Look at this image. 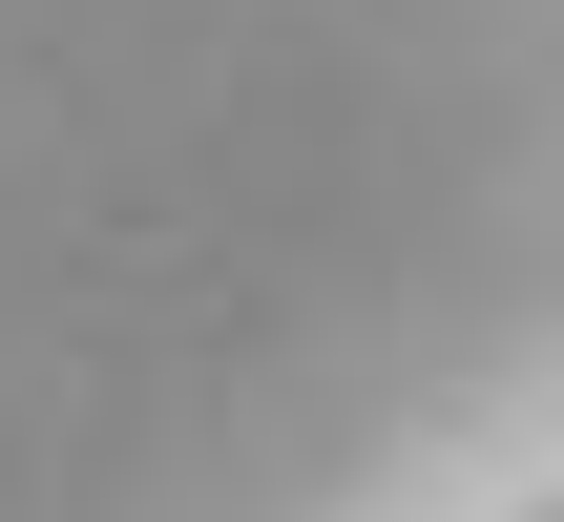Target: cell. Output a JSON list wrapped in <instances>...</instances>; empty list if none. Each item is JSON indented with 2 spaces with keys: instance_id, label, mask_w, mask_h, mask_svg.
<instances>
[{
  "instance_id": "6da1fadb",
  "label": "cell",
  "mask_w": 564,
  "mask_h": 522,
  "mask_svg": "<svg viewBox=\"0 0 564 522\" xmlns=\"http://www.w3.org/2000/svg\"><path fill=\"white\" fill-rule=\"evenodd\" d=\"M544 522H564V502H544Z\"/></svg>"
}]
</instances>
